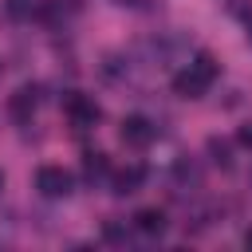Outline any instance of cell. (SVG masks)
Masks as SVG:
<instances>
[{
  "label": "cell",
  "instance_id": "cell-1",
  "mask_svg": "<svg viewBox=\"0 0 252 252\" xmlns=\"http://www.w3.org/2000/svg\"><path fill=\"white\" fill-rule=\"evenodd\" d=\"M213 79H217V59L201 51L189 67H181V71L173 75V91H177L181 98H201V94L213 87Z\"/></svg>",
  "mask_w": 252,
  "mask_h": 252
},
{
  "label": "cell",
  "instance_id": "cell-2",
  "mask_svg": "<svg viewBox=\"0 0 252 252\" xmlns=\"http://www.w3.org/2000/svg\"><path fill=\"white\" fill-rule=\"evenodd\" d=\"M63 110H67V118L79 126V130H87V126H94L98 122V102L94 98H87V94H79V91H67V98H63Z\"/></svg>",
  "mask_w": 252,
  "mask_h": 252
},
{
  "label": "cell",
  "instance_id": "cell-3",
  "mask_svg": "<svg viewBox=\"0 0 252 252\" xmlns=\"http://www.w3.org/2000/svg\"><path fill=\"white\" fill-rule=\"evenodd\" d=\"M154 122L150 118H142V114H130V118H122V126H118V138L130 146V150H146L150 142H154Z\"/></svg>",
  "mask_w": 252,
  "mask_h": 252
},
{
  "label": "cell",
  "instance_id": "cell-4",
  "mask_svg": "<svg viewBox=\"0 0 252 252\" xmlns=\"http://www.w3.org/2000/svg\"><path fill=\"white\" fill-rule=\"evenodd\" d=\"M35 189L43 193V197H67L71 193V173L63 169V165H39V173H35Z\"/></svg>",
  "mask_w": 252,
  "mask_h": 252
},
{
  "label": "cell",
  "instance_id": "cell-5",
  "mask_svg": "<svg viewBox=\"0 0 252 252\" xmlns=\"http://www.w3.org/2000/svg\"><path fill=\"white\" fill-rule=\"evenodd\" d=\"M35 106H39V87H20L16 94H8V114L16 118V122H32V114H35Z\"/></svg>",
  "mask_w": 252,
  "mask_h": 252
},
{
  "label": "cell",
  "instance_id": "cell-6",
  "mask_svg": "<svg viewBox=\"0 0 252 252\" xmlns=\"http://www.w3.org/2000/svg\"><path fill=\"white\" fill-rule=\"evenodd\" d=\"M142 181H146V169H142V165H126V169H118V173H114V181H110V185H114V193H118V197H130V193H138V189H142Z\"/></svg>",
  "mask_w": 252,
  "mask_h": 252
},
{
  "label": "cell",
  "instance_id": "cell-7",
  "mask_svg": "<svg viewBox=\"0 0 252 252\" xmlns=\"http://www.w3.org/2000/svg\"><path fill=\"white\" fill-rule=\"evenodd\" d=\"M134 228L146 232V236H161L165 232V213L161 209H138L134 213Z\"/></svg>",
  "mask_w": 252,
  "mask_h": 252
},
{
  "label": "cell",
  "instance_id": "cell-8",
  "mask_svg": "<svg viewBox=\"0 0 252 252\" xmlns=\"http://www.w3.org/2000/svg\"><path fill=\"white\" fill-rule=\"evenodd\" d=\"M83 177H87L91 185H98L102 177H110V161H106V154H87V161H83Z\"/></svg>",
  "mask_w": 252,
  "mask_h": 252
},
{
  "label": "cell",
  "instance_id": "cell-9",
  "mask_svg": "<svg viewBox=\"0 0 252 252\" xmlns=\"http://www.w3.org/2000/svg\"><path fill=\"white\" fill-rule=\"evenodd\" d=\"M205 150H209L213 165H220V169H232V146H228L224 138H209V142H205Z\"/></svg>",
  "mask_w": 252,
  "mask_h": 252
},
{
  "label": "cell",
  "instance_id": "cell-10",
  "mask_svg": "<svg viewBox=\"0 0 252 252\" xmlns=\"http://www.w3.org/2000/svg\"><path fill=\"white\" fill-rule=\"evenodd\" d=\"M4 8H8V16H12V20H24V16H32L35 0H4Z\"/></svg>",
  "mask_w": 252,
  "mask_h": 252
},
{
  "label": "cell",
  "instance_id": "cell-11",
  "mask_svg": "<svg viewBox=\"0 0 252 252\" xmlns=\"http://www.w3.org/2000/svg\"><path fill=\"white\" fill-rule=\"evenodd\" d=\"M173 169H177V177H181V181H193V185H197V181H201V169H197V165H193V161H185V158H181V161H177V165H173Z\"/></svg>",
  "mask_w": 252,
  "mask_h": 252
},
{
  "label": "cell",
  "instance_id": "cell-12",
  "mask_svg": "<svg viewBox=\"0 0 252 252\" xmlns=\"http://www.w3.org/2000/svg\"><path fill=\"white\" fill-rule=\"evenodd\" d=\"M102 236H106V240H114V244H122V240H126L130 232H126V228H122L118 220H106V224H102Z\"/></svg>",
  "mask_w": 252,
  "mask_h": 252
},
{
  "label": "cell",
  "instance_id": "cell-13",
  "mask_svg": "<svg viewBox=\"0 0 252 252\" xmlns=\"http://www.w3.org/2000/svg\"><path fill=\"white\" fill-rule=\"evenodd\" d=\"M236 142H240L244 150H252V122H248V126H240V134H236Z\"/></svg>",
  "mask_w": 252,
  "mask_h": 252
},
{
  "label": "cell",
  "instance_id": "cell-14",
  "mask_svg": "<svg viewBox=\"0 0 252 252\" xmlns=\"http://www.w3.org/2000/svg\"><path fill=\"white\" fill-rule=\"evenodd\" d=\"M244 244H248V248H252V232H248V236H244Z\"/></svg>",
  "mask_w": 252,
  "mask_h": 252
},
{
  "label": "cell",
  "instance_id": "cell-15",
  "mask_svg": "<svg viewBox=\"0 0 252 252\" xmlns=\"http://www.w3.org/2000/svg\"><path fill=\"white\" fill-rule=\"evenodd\" d=\"M0 193H4V173H0Z\"/></svg>",
  "mask_w": 252,
  "mask_h": 252
},
{
  "label": "cell",
  "instance_id": "cell-16",
  "mask_svg": "<svg viewBox=\"0 0 252 252\" xmlns=\"http://www.w3.org/2000/svg\"><path fill=\"white\" fill-rule=\"evenodd\" d=\"M248 39H252V24H248Z\"/></svg>",
  "mask_w": 252,
  "mask_h": 252
}]
</instances>
